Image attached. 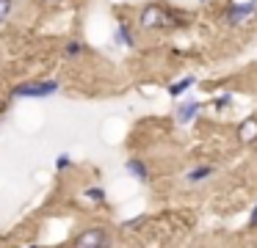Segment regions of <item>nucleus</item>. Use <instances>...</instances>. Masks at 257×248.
<instances>
[{"instance_id": "20e7f679", "label": "nucleus", "mask_w": 257, "mask_h": 248, "mask_svg": "<svg viewBox=\"0 0 257 248\" xmlns=\"http://www.w3.org/2000/svg\"><path fill=\"white\" fill-rule=\"evenodd\" d=\"M139 25L144 28V31H155V28H163V25H174V20L169 17V11L163 9V6L150 3V6H144V9H141Z\"/></svg>"}, {"instance_id": "1a4fd4ad", "label": "nucleus", "mask_w": 257, "mask_h": 248, "mask_svg": "<svg viewBox=\"0 0 257 248\" xmlns=\"http://www.w3.org/2000/svg\"><path fill=\"white\" fill-rule=\"evenodd\" d=\"M86 42L83 39H69L67 44H64V50H61V55H64V61H78L80 55H86Z\"/></svg>"}, {"instance_id": "f257e3e1", "label": "nucleus", "mask_w": 257, "mask_h": 248, "mask_svg": "<svg viewBox=\"0 0 257 248\" xmlns=\"http://www.w3.org/2000/svg\"><path fill=\"white\" fill-rule=\"evenodd\" d=\"M61 91L58 80H25L12 88V99H47Z\"/></svg>"}, {"instance_id": "f8f14e48", "label": "nucleus", "mask_w": 257, "mask_h": 248, "mask_svg": "<svg viewBox=\"0 0 257 248\" xmlns=\"http://www.w3.org/2000/svg\"><path fill=\"white\" fill-rule=\"evenodd\" d=\"M83 196L86 198H89V201H97V204H102V201H105V187H102V185H89V187H86V190H83Z\"/></svg>"}, {"instance_id": "dca6fc26", "label": "nucleus", "mask_w": 257, "mask_h": 248, "mask_svg": "<svg viewBox=\"0 0 257 248\" xmlns=\"http://www.w3.org/2000/svg\"><path fill=\"white\" fill-rule=\"evenodd\" d=\"M147 223V215H136V218H127L122 220V229H139V226Z\"/></svg>"}, {"instance_id": "aec40b11", "label": "nucleus", "mask_w": 257, "mask_h": 248, "mask_svg": "<svg viewBox=\"0 0 257 248\" xmlns=\"http://www.w3.org/2000/svg\"><path fill=\"white\" fill-rule=\"evenodd\" d=\"M202 3H207V0H202Z\"/></svg>"}, {"instance_id": "0eeeda50", "label": "nucleus", "mask_w": 257, "mask_h": 248, "mask_svg": "<svg viewBox=\"0 0 257 248\" xmlns=\"http://www.w3.org/2000/svg\"><path fill=\"white\" fill-rule=\"evenodd\" d=\"M202 108H205L202 102H185V105H177V121H180V124H191V121H196V116L202 113Z\"/></svg>"}, {"instance_id": "6e6552de", "label": "nucleus", "mask_w": 257, "mask_h": 248, "mask_svg": "<svg viewBox=\"0 0 257 248\" xmlns=\"http://www.w3.org/2000/svg\"><path fill=\"white\" fill-rule=\"evenodd\" d=\"M213 174H216V165H210V163H202V165H196V168L185 171V182H191V185H196V182H205V179H210Z\"/></svg>"}, {"instance_id": "7ed1b4c3", "label": "nucleus", "mask_w": 257, "mask_h": 248, "mask_svg": "<svg viewBox=\"0 0 257 248\" xmlns=\"http://www.w3.org/2000/svg\"><path fill=\"white\" fill-rule=\"evenodd\" d=\"M257 17V0H243V3H229L227 11H224V20H227L229 28L246 25L249 20Z\"/></svg>"}, {"instance_id": "f03ea898", "label": "nucleus", "mask_w": 257, "mask_h": 248, "mask_svg": "<svg viewBox=\"0 0 257 248\" xmlns=\"http://www.w3.org/2000/svg\"><path fill=\"white\" fill-rule=\"evenodd\" d=\"M111 245H113V240L105 226H86L72 240V248H111Z\"/></svg>"}, {"instance_id": "6ab92c4d", "label": "nucleus", "mask_w": 257, "mask_h": 248, "mask_svg": "<svg viewBox=\"0 0 257 248\" xmlns=\"http://www.w3.org/2000/svg\"><path fill=\"white\" fill-rule=\"evenodd\" d=\"M25 248H39V245H25Z\"/></svg>"}, {"instance_id": "9d476101", "label": "nucleus", "mask_w": 257, "mask_h": 248, "mask_svg": "<svg viewBox=\"0 0 257 248\" xmlns=\"http://www.w3.org/2000/svg\"><path fill=\"white\" fill-rule=\"evenodd\" d=\"M238 138H240V143H251V141H257V119H254V116H249V119L240 121V127H238Z\"/></svg>"}, {"instance_id": "423d86ee", "label": "nucleus", "mask_w": 257, "mask_h": 248, "mask_svg": "<svg viewBox=\"0 0 257 248\" xmlns=\"http://www.w3.org/2000/svg\"><path fill=\"white\" fill-rule=\"evenodd\" d=\"M124 171L139 182H150V165H147L141 157H130L127 163H124Z\"/></svg>"}, {"instance_id": "f3484780", "label": "nucleus", "mask_w": 257, "mask_h": 248, "mask_svg": "<svg viewBox=\"0 0 257 248\" xmlns=\"http://www.w3.org/2000/svg\"><path fill=\"white\" fill-rule=\"evenodd\" d=\"M249 226L251 229H257V204L251 207V215H249Z\"/></svg>"}, {"instance_id": "39448f33", "label": "nucleus", "mask_w": 257, "mask_h": 248, "mask_svg": "<svg viewBox=\"0 0 257 248\" xmlns=\"http://www.w3.org/2000/svg\"><path fill=\"white\" fill-rule=\"evenodd\" d=\"M113 44H116V47H136V31L127 20H122L116 25V31H113Z\"/></svg>"}, {"instance_id": "ddd939ff", "label": "nucleus", "mask_w": 257, "mask_h": 248, "mask_svg": "<svg viewBox=\"0 0 257 248\" xmlns=\"http://www.w3.org/2000/svg\"><path fill=\"white\" fill-rule=\"evenodd\" d=\"M14 3L17 0H0V25H6L9 17L14 14Z\"/></svg>"}, {"instance_id": "4468645a", "label": "nucleus", "mask_w": 257, "mask_h": 248, "mask_svg": "<svg viewBox=\"0 0 257 248\" xmlns=\"http://www.w3.org/2000/svg\"><path fill=\"white\" fill-rule=\"evenodd\" d=\"M232 91H224V94H218V97L216 99H213V108H216V110H227L229 108V105H232Z\"/></svg>"}, {"instance_id": "9b49d317", "label": "nucleus", "mask_w": 257, "mask_h": 248, "mask_svg": "<svg viewBox=\"0 0 257 248\" xmlns=\"http://www.w3.org/2000/svg\"><path fill=\"white\" fill-rule=\"evenodd\" d=\"M194 86H196V77L194 75H185V77H180L177 83H172V86H169V97L177 99V97H183L185 91H191Z\"/></svg>"}, {"instance_id": "2eb2a0df", "label": "nucleus", "mask_w": 257, "mask_h": 248, "mask_svg": "<svg viewBox=\"0 0 257 248\" xmlns=\"http://www.w3.org/2000/svg\"><path fill=\"white\" fill-rule=\"evenodd\" d=\"M69 168H72V157L67 152H61L56 157V171H69Z\"/></svg>"}, {"instance_id": "a211bd4d", "label": "nucleus", "mask_w": 257, "mask_h": 248, "mask_svg": "<svg viewBox=\"0 0 257 248\" xmlns=\"http://www.w3.org/2000/svg\"><path fill=\"white\" fill-rule=\"evenodd\" d=\"M45 3H47V6H53V3H58V0H45Z\"/></svg>"}]
</instances>
